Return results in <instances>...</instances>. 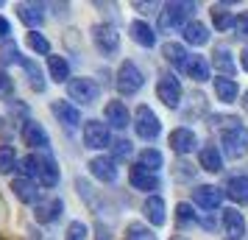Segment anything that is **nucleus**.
<instances>
[{"label":"nucleus","instance_id":"obj_1","mask_svg":"<svg viewBox=\"0 0 248 240\" xmlns=\"http://www.w3.org/2000/svg\"><path fill=\"white\" fill-rule=\"evenodd\" d=\"M195 12V3H165L159 12V28L162 31H179L187 28V17Z\"/></svg>","mask_w":248,"mask_h":240},{"label":"nucleus","instance_id":"obj_2","mask_svg":"<svg viewBox=\"0 0 248 240\" xmlns=\"http://www.w3.org/2000/svg\"><path fill=\"white\" fill-rule=\"evenodd\" d=\"M90 36H92V45L98 48L103 56H114V53L120 50V34H117L109 23H95Z\"/></svg>","mask_w":248,"mask_h":240},{"label":"nucleus","instance_id":"obj_3","mask_svg":"<svg viewBox=\"0 0 248 240\" xmlns=\"http://www.w3.org/2000/svg\"><path fill=\"white\" fill-rule=\"evenodd\" d=\"M142 84H145L142 70L137 67L134 62L125 59L123 64L117 67V90H120V95H137V92L142 90Z\"/></svg>","mask_w":248,"mask_h":240},{"label":"nucleus","instance_id":"obj_4","mask_svg":"<svg viewBox=\"0 0 248 240\" xmlns=\"http://www.w3.org/2000/svg\"><path fill=\"white\" fill-rule=\"evenodd\" d=\"M134 131L142 140H148V143H154V140L159 137L162 123H159V117L154 114L151 106H137V112H134Z\"/></svg>","mask_w":248,"mask_h":240},{"label":"nucleus","instance_id":"obj_5","mask_svg":"<svg viewBox=\"0 0 248 240\" xmlns=\"http://www.w3.org/2000/svg\"><path fill=\"white\" fill-rule=\"evenodd\" d=\"M67 92H70V101L81 103V106H90V103L98 101L101 95V87L95 84V79H70L67 81Z\"/></svg>","mask_w":248,"mask_h":240},{"label":"nucleus","instance_id":"obj_6","mask_svg":"<svg viewBox=\"0 0 248 240\" xmlns=\"http://www.w3.org/2000/svg\"><path fill=\"white\" fill-rule=\"evenodd\" d=\"M128 182H131L134 190H142V193H151V195H156V190L162 187L156 173L142 168V165H131V168H128Z\"/></svg>","mask_w":248,"mask_h":240},{"label":"nucleus","instance_id":"obj_7","mask_svg":"<svg viewBox=\"0 0 248 240\" xmlns=\"http://www.w3.org/2000/svg\"><path fill=\"white\" fill-rule=\"evenodd\" d=\"M109 143H112V134H109V126L101 123V120H87L84 123V145L87 148H109Z\"/></svg>","mask_w":248,"mask_h":240},{"label":"nucleus","instance_id":"obj_8","mask_svg":"<svg viewBox=\"0 0 248 240\" xmlns=\"http://www.w3.org/2000/svg\"><path fill=\"white\" fill-rule=\"evenodd\" d=\"M223 154L229 157V160H243L248 154V128H234V131H229V134H223Z\"/></svg>","mask_w":248,"mask_h":240},{"label":"nucleus","instance_id":"obj_9","mask_svg":"<svg viewBox=\"0 0 248 240\" xmlns=\"http://www.w3.org/2000/svg\"><path fill=\"white\" fill-rule=\"evenodd\" d=\"M156 95L168 109H179L181 106V84H179V79H176V76H162L159 84H156Z\"/></svg>","mask_w":248,"mask_h":240},{"label":"nucleus","instance_id":"obj_10","mask_svg":"<svg viewBox=\"0 0 248 240\" xmlns=\"http://www.w3.org/2000/svg\"><path fill=\"white\" fill-rule=\"evenodd\" d=\"M220 224H223V240H246V218L237 209H223L220 212Z\"/></svg>","mask_w":248,"mask_h":240},{"label":"nucleus","instance_id":"obj_11","mask_svg":"<svg viewBox=\"0 0 248 240\" xmlns=\"http://www.w3.org/2000/svg\"><path fill=\"white\" fill-rule=\"evenodd\" d=\"M170 148H173V154H179V157H187V154H192V151L198 148V137H195V131L192 128H173L170 131Z\"/></svg>","mask_w":248,"mask_h":240},{"label":"nucleus","instance_id":"obj_12","mask_svg":"<svg viewBox=\"0 0 248 240\" xmlns=\"http://www.w3.org/2000/svg\"><path fill=\"white\" fill-rule=\"evenodd\" d=\"M220 198H223V193H220L217 187H212V184H198V187L192 190V201L201 207V209H206V212L217 209V207H220Z\"/></svg>","mask_w":248,"mask_h":240},{"label":"nucleus","instance_id":"obj_13","mask_svg":"<svg viewBox=\"0 0 248 240\" xmlns=\"http://www.w3.org/2000/svg\"><path fill=\"white\" fill-rule=\"evenodd\" d=\"M23 140H25V145L42 148V151H47V145H50L47 131L42 128V123H36V120H25L23 123Z\"/></svg>","mask_w":248,"mask_h":240},{"label":"nucleus","instance_id":"obj_14","mask_svg":"<svg viewBox=\"0 0 248 240\" xmlns=\"http://www.w3.org/2000/svg\"><path fill=\"white\" fill-rule=\"evenodd\" d=\"M12 190L14 195L23 201V204H39V198H42V190H39V184L31 182V179H14L12 182Z\"/></svg>","mask_w":248,"mask_h":240},{"label":"nucleus","instance_id":"obj_15","mask_svg":"<svg viewBox=\"0 0 248 240\" xmlns=\"http://www.w3.org/2000/svg\"><path fill=\"white\" fill-rule=\"evenodd\" d=\"M50 112L56 114V120L62 123V126H67V128H76L81 123V112L70 101H53L50 103Z\"/></svg>","mask_w":248,"mask_h":240},{"label":"nucleus","instance_id":"obj_16","mask_svg":"<svg viewBox=\"0 0 248 240\" xmlns=\"http://www.w3.org/2000/svg\"><path fill=\"white\" fill-rule=\"evenodd\" d=\"M87 168H90V173L95 176V179H101V182H106V184H112L114 179H117L114 160H109V157H92Z\"/></svg>","mask_w":248,"mask_h":240},{"label":"nucleus","instance_id":"obj_17","mask_svg":"<svg viewBox=\"0 0 248 240\" xmlns=\"http://www.w3.org/2000/svg\"><path fill=\"white\" fill-rule=\"evenodd\" d=\"M103 114H106V120H109V126L112 128H125L131 123V114L125 109L123 101H109L103 106Z\"/></svg>","mask_w":248,"mask_h":240},{"label":"nucleus","instance_id":"obj_18","mask_svg":"<svg viewBox=\"0 0 248 240\" xmlns=\"http://www.w3.org/2000/svg\"><path fill=\"white\" fill-rule=\"evenodd\" d=\"M39 162V171H36V184H42V187H56L59 182V168L56 162L50 160V157H36Z\"/></svg>","mask_w":248,"mask_h":240},{"label":"nucleus","instance_id":"obj_19","mask_svg":"<svg viewBox=\"0 0 248 240\" xmlns=\"http://www.w3.org/2000/svg\"><path fill=\"white\" fill-rule=\"evenodd\" d=\"M17 17L34 31L36 25L45 20V6H42V3H20V6H17Z\"/></svg>","mask_w":248,"mask_h":240},{"label":"nucleus","instance_id":"obj_20","mask_svg":"<svg viewBox=\"0 0 248 240\" xmlns=\"http://www.w3.org/2000/svg\"><path fill=\"white\" fill-rule=\"evenodd\" d=\"M128 31H131V39H134L137 45H142V48L156 45V31H154L145 20H134V23L128 25Z\"/></svg>","mask_w":248,"mask_h":240},{"label":"nucleus","instance_id":"obj_21","mask_svg":"<svg viewBox=\"0 0 248 240\" xmlns=\"http://www.w3.org/2000/svg\"><path fill=\"white\" fill-rule=\"evenodd\" d=\"M62 209H64V201H62V198H47V201H42V204H36L34 218L39 221V224H53Z\"/></svg>","mask_w":248,"mask_h":240},{"label":"nucleus","instance_id":"obj_22","mask_svg":"<svg viewBox=\"0 0 248 240\" xmlns=\"http://www.w3.org/2000/svg\"><path fill=\"white\" fill-rule=\"evenodd\" d=\"M226 195L237 201V204L248 207V176L246 173H240V176H232L229 184H226Z\"/></svg>","mask_w":248,"mask_h":240},{"label":"nucleus","instance_id":"obj_23","mask_svg":"<svg viewBox=\"0 0 248 240\" xmlns=\"http://www.w3.org/2000/svg\"><path fill=\"white\" fill-rule=\"evenodd\" d=\"M142 212H145V218L154 224V226H162L165 224V201H162V195H148L145 204H142Z\"/></svg>","mask_w":248,"mask_h":240},{"label":"nucleus","instance_id":"obj_24","mask_svg":"<svg viewBox=\"0 0 248 240\" xmlns=\"http://www.w3.org/2000/svg\"><path fill=\"white\" fill-rule=\"evenodd\" d=\"M184 73H187L195 84H203V81H209V62L203 56H190L187 64H184Z\"/></svg>","mask_w":248,"mask_h":240},{"label":"nucleus","instance_id":"obj_25","mask_svg":"<svg viewBox=\"0 0 248 240\" xmlns=\"http://www.w3.org/2000/svg\"><path fill=\"white\" fill-rule=\"evenodd\" d=\"M198 162H201L203 171H209V173H220V171H223L220 151L215 148V145H203V148L198 151Z\"/></svg>","mask_w":248,"mask_h":240},{"label":"nucleus","instance_id":"obj_26","mask_svg":"<svg viewBox=\"0 0 248 240\" xmlns=\"http://www.w3.org/2000/svg\"><path fill=\"white\" fill-rule=\"evenodd\" d=\"M212 64L217 67V73L223 76V79H232L234 76V59H232V50L229 48H215L212 53Z\"/></svg>","mask_w":248,"mask_h":240},{"label":"nucleus","instance_id":"obj_27","mask_svg":"<svg viewBox=\"0 0 248 240\" xmlns=\"http://www.w3.org/2000/svg\"><path fill=\"white\" fill-rule=\"evenodd\" d=\"M215 95L220 98V103H234L237 95H240V87H237L234 79H223V76H217V79H215Z\"/></svg>","mask_w":248,"mask_h":240},{"label":"nucleus","instance_id":"obj_28","mask_svg":"<svg viewBox=\"0 0 248 240\" xmlns=\"http://www.w3.org/2000/svg\"><path fill=\"white\" fill-rule=\"evenodd\" d=\"M47 73H50V79L56 81V84L70 81V64H67V59L50 53V56H47Z\"/></svg>","mask_w":248,"mask_h":240},{"label":"nucleus","instance_id":"obj_29","mask_svg":"<svg viewBox=\"0 0 248 240\" xmlns=\"http://www.w3.org/2000/svg\"><path fill=\"white\" fill-rule=\"evenodd\" d=\"M184 42L187 45H206L209 42V28L203 23H187V28H184Z\"/></svg>","mask_w":248,"mask_h":240},{"label":"nucleus","instance_id":"obj_30","mask_svg":"<svg viewBox=\"0 0 248 240\" xmlns=\"http://www.w3.org/2000/svg\"><path fill=\"white\" fill-rule=\"evenodd\" d=\"M162 53H165V59H168L170 64H176L179 70H184V64H187V59H190L181 42H165V45H162Z\"/></svg>","mask_w":248,"mask_h":240},{"label":"nucleus","instance_id":"obj_31","mask_svg":"<svg viewBox=\"0 0 248 240\" xmlns=\"http://www.w3.org/2000/svg\"><path fill=\"white\" fill-rule=\"evenodd\" d=\"M212 25L217 28V31H232V28L237 25V20L226 6H212Z\"/></svg>","mask_w":248,"mask_h":240},{"label":"nucleus","instance_id":"obj_32","mask_svg":"<svg viewBox=\"0 0 248 240\" xmlns=\"http://www.w3.org/2000/svg\"><path fill=\"white\" fill-rule=\"evenodd\" d=\"M209 123H212L215 131H220V137L243 126V123H240V117H234V114H212V117H209Z\"/></svg>","mask_w":248,"mask_h":240},{"label":"nucleus","instance_id":"obj_33","mask_svg":"<svg viewBox=\"0 0 248 240\" xmlns=\"http://www.w3.org/2000/svg\"><path fill=\"white\" fill-rule=\"evenodd\" d=\"M125 240H156V235H154L151 226L140 224V221H131V224L125 226Z\"/></svg>","mask_w":248,"mask_h":240},{"label":"nucleus","instance_id":"obj_34","mask_svg":"<svg viewBox=\"0 0 248 240\" xmlns=\"http://www.w3.org/2000/svg\"><path fill=\"white\" fill-rule=\"evenodd\" d=\"M25 42H28V48H31L34 53H39V56H50V42H47V36H42L39 31H28Z\"/></svg>","mask_w":248,"mask_h":240},{"label":"nucleus","instance_id":"obj_35","mask_svg":"<svg viewBox=\"0 0 248 240\" xmlns=\"http://www.w3.org/2000/svg\"><path fill=\"white\" fill-rule=\"evenodd\" d=\"M140 165H142V168H148V171L156 173L159 168L165 165V157H162V151H156V148H145L142 154H140Z\"/></svg>","mask_w":248,"mask_h":240},{"label":"nucleus","instance_id":"obj_36","mask_svg":"<svg viewBox=\"0 0 248 240\" xmlns=\"http://www.w3.org/2000/svg\"><path fill=\"white\" fill-rule=\"evenodd\" d=\"M17 168V151L12 145H0V173H12Z\"/></svg>","mask_w":248,"mask_h":240},{"label":"nucleus","instance_id":"obj_37","mask_svg":"<svg viewBox=\"0 0 248 240\" xmlns=\"http://www.w3.org/2000/svg\"><path fill=\"white\" fill-rule=\"evenodd\" d=\"M17 168H20V176H23V179H31V182H34V179H36V171H39L36 154H28V157H23V160L17 162Z\"/></svg>","mask_w":248,"mask_h":240},{"label":"nucleus","instance_id":"obj_38","mask_svg":"<svg viewBox=\"0 0 248 240\" xmlns=\"http://www.w3.org/2000/svg\"><path fill=\"white\" fill-rule=\"evenodd\" d=\"M20 64L25 67V73H28V81H31V87H34L36 92L45 90V81H42V73H39V67H36L34 62H28V59H20Z\"/></svg>","mask_w":248,"mask_h":240},{"label":"nucleus","instance_id":"obj_39","mask_svg":"<svg viewBox=\"0 0 248 240\" xmlns=\"http://www.w3.org/2000/svg\"><path fill=\"white\" fill-rule=\"evenodd\" d=\"M87 235H90L87 224H81V221H73V224L67 226V235H64V240H87Z\"/></svg>","mask_w":248,"mask_h":240},{"label":"nucleus","instance_id":"obj_40","mask_svg":"<svg viewBox=\"0 0 248 240\" xmlns=\"http://www.w3.org/2000/svg\"><path fill=\"white\" fill-rule=\"evenodd\" d=\"M112 151H114V160H120V162L131 160V143H128V140H117L112 145Z\"/></svg>","mask_w":248,"mask_h":240},{"label":"nucleus","instance_id":"obj_41","mask_svg":"<svg viewBox=\"0 0 248 240\" xmlns=\"http://www.w3.org/2000/svg\"><path fill=\"white\" fill-rule=\"evenodd\" d=\"M176 221H179L181 226L192 224V221H195V212H192V207H190V204H176Z\"/></svg>","mask_w":248,"mask_h":240},{"label":"nucleus","instance_id":"obj_42","mask_svg":"<svg viewBox=\"0 0 248 240\" xmlns=\"http://www.w3.org/2000/svg\"><path fill=\"white\" fill-rule=\"evenodd\" d=\"M3 62H6V64L20 62V56H17V48H14L12 42H6V45H3Z\"/></svg>","mask_w":248,"mask_h":240},{"label":"nucleus","instance_id":"obj_43","mask_svg":"<svg viewBox=\"0 0 248 240\" xmlns=\"http://www.w3.org/2000/svg\"><path fill=\"white\" fill-rule=\"evenodd\" d=\"M12 92V79L6 73H0V95H9Z\"/></svg>","mask_w":248,"mask_h":240},{"label":"nucleus","instance_id":"obj_44","mask_svg":"<svg viewBox=\"0 0 248 240\" xmlns=\"http://www.w3.org/2000/svg\"><path fill=\"white\" fill-rule=\"evenodd\" d=\"M237 31H240V36H246L248 39V14H243V17L237 20Z\"/></svg>","mask_w":248,"mask_h":240},{"label":"nucleus","instance_id":"obj_45","mask_svg":"<svg viewBox=\"0 0 248 240\" xmlns=\"http://www.w3.org/2000/svg\"><path fill=\"white\" fill-rule=\"evenodd\" d=\"M9 34H12V25H9L6 17H0V39H6Z\"/></svg>","mask_w":248,"mask_h":240},{"label":"nucleus","instance_id":"obj_46","mask_svg":"<svg viewBox=\"0 0 248 240\" xmlns=\"http://www.w3.org/2000/svg\"><path fill=\"white\" fill-rule=\"evenodd\" d=\"M240 64H243V70H248V45L243 48V53H240Z\"/></svg>","mask_w":248,"mask_h":240},{"label":"nucleus","instance_id":"obj_47","mask_svg":"<svg viewBox=\"0 0 248 240\" xmlns=\"http://www.w3.org/2000/svg\"><path fill=\"white\" fill-rule=\"evenodd\" d=\"M179 168H181V171H179V176H181V179H190V165H179Z\"/></svg>","mask_w":248,"mask_h":240},{"label":"nucleus","instance_id":"obj_48","mask_svg":"<svg viewBox=\"0 0 248 240\" xmlns=\"http://www.w3.org/2000/svg\"><path fill=\"white\" fill-rule=\"evenodd\" d=\"M134 9H142L145 14H151V9H154V6H151V3H134Z\"/></svg>","mask_w":248,"mask_h":240},{"label":"nucleus","instance_id":"obj_49","mask_svg":"<svg viewBox=\"0 0 248 240\" xmlns=\"http://www.w3.org/2000/svg\"><path fill=\"white\" fill-rule=\"evenodd\" d=\"M98 240H109V235H106V226H101V224H98Z\"/></svg>","mask_w":248,"mask_h":240},{"label":"nucleus","instance_id":"obj_50","mask_svg":"<svg viewBox=\"0 0 248 240\" xmlns=\"http://www.w3.org/2000/svg\"><path fill=\"white\" fill-rule=\"evenodd\" d=\"M243 109H246V112H248V90L243 92Z\"/></svg>","mask_w":248,"mask_h":240},{"label":"nucleus","instance_id":"obj_51","mask_svg":"<svg viewBox=\"0 0 248 240\" xmlns=\"http://www.w3.org/2000/svg\"><path fill=\"white\" fill-rule=\"evenodd\" d=\"M173 240H184V238H173Z\"/></svg>","mask_w":248,"mask_h":240},{"label":"nucleus","instance_id":"obj_52","mask_svg":"<svg viewBox=\"0 0 248 240\" xmlns=\"http://www.w3.org/2000/svg\"><path fill=\"white\" fill-rule=\"evenodd\" d=\"M0 6H3V0H0Z\"/></svg>","mask_w":248,"mask_h":240}]
</instances>
